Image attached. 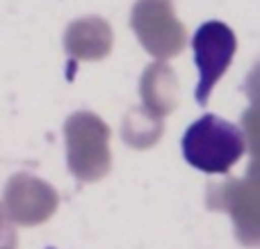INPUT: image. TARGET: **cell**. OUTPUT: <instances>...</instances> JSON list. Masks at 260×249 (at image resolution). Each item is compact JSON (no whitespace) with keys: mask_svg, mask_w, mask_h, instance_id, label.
I'll return each mask as SVG.
<instances>
[{"mask_svg":"<svg viewBox=\"0 0 260 249\" xmlns=\"http://www.w3.org/2000/svg\"><path fill=\"white\" fill-rule=\"evenodd\" d=\"M242 153L244 133L215 114L194 121L183 135V155L199 172L224 174L242 158Z\"/></svg>","mask_w":260,"mask_h":249,"instance_id":"6da1fadb","label":"cell"},{"mask_svg":"<svg viewBox=\"0 0 260 249\" xmlns=\"http://www.w3.org/2000/svg\"><path fill=\"white\" fill-rule=\"evenodd\" d=\"M67 160L73 176L80 181H99L112 167L110 128L91 112H76L64 126Z\"/></svg>","mask_w":260,"mask_h":249,"instance_id":"7a4b0ae2","label":"cell"},{"mask_svg":"<svg viewBox=\"0 0 260 249\" xmlns=\"http://www.w3.org/2000/svg\"><path fill=\"white\" fill-rule=\"evenodd\" d=\"M194 62L199 67V85H197V103L206 105L212 87L217 85L226 69L233 62L238 39L235 32L221 21H206L197 30L192 39Z\"/></svg>","mask_w":260,"mask_h":249,"instance_id":"3957f363","label":"cell"},{"mask_svg":"<svg viewBox=\"0 0 260 249\" xmlns=\"http://www.w3.org/2000/svg\"><path fill=\"white\" fill-rule=\"evenodd\" d=\"M59 197L53 188L41 178L30 174H16L9 178L3 197V213L9 222L35 227L41 224L57 210Z\"/></svg>","mask_w":260,"mask_h":249,"instance_id":"277c9868","label":"cell"},{"mask_svg":"<svg viewBox=\"0 0 260 249\" xmlns=\"http://www.w3.org/2000/svg\"><path fill=\"white\" fill-rule=\"evenodd\" d=\"M229 210L233 213L235 222L240 227V238L253 245L258 238L256 227V192L253 185L247 188V183H233L229 188Z\"/></svg>","mask_w":260,"mask_h":249,"instance_id":"5b68a950","label":"cell"},{"mask_svg":"<svg viewBox=\"0 0 260 249\" xmlns=\"http://www.w3.org/2000/svg\"><path fill=\"white\" fill-rule=\"evenodd\" d=\"M160 133H162V117H157V114H153V117L151 114L148 117H139V112L135 110V112L128 114L126 123H123V137H126V142L133 146H139V149L155 144Z\"/></svg>","mask_w":260,"mask_h":249,"instance_id":"8992f818","label":"cell"},{"mask_svg":"<svg viewBox=\"0 0 260 249\" xmlns=\"http://www.w3.org/2000/svg\"><path fill=\"white\" fill-rule=\"evenodd\" d=\"M0 249H16V231L9 220L0 227Z\"/></svg>","mask_w":260,"mask_h":249,"instance_id":"52a82bcc","label":"cell"},{"mask_svg":"<svg viewBox=\"0 0 260 249\" xmlns=\"http://www.w3.org/2000/svg\"><path fill=\"white\" fill-rule=\"evenodd\" d=\"M5 222H7V215H5V213H3V208H0V227H3Z\"/></svg>","mask_w":260,"mask_h":249,"instance_id":"ba28073f","label":"cell"}]
</instances>
